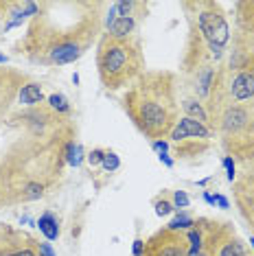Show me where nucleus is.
<instances>
[{
	"label": "nucleus",
	"mask_w": 254,
	"mask_h": 256,
	"mask_svg": "<svg viewBox=\"0 0 254 256\" xmlns=\"http://www.w3.org/2000/svg\"><path fill=\"white\" fill-rule=\"evenodd\" d=\"M125 106L134 123L156 140L171 134L173 125L178 123L173 86L166 74H142L125 96Z\"/></svg>",
	"instance_id": "1"
},
{
	"label": "nucleus",
	"mask_w": 254,
	"mask_h": 256,
	"mask_svg": "<svg viewBox=\"0 0 254 256\" xmlns=\"http://www.w3.org/2000/svg\"><path fill=\"white\" fill-rule=\"evenodd\" d=\"M99 74L110 90L132 84L140 72V50L130 42H118L110 36L103 38L99 46Z\"/></svg>",
	"instance_id": "2"
},
{
	"label": "nucleus",
	"mask_w": 254,
	"mask_h": 256,
	"mask_svg": "<svg viewBox=\"0 0 254 256\" xmlns=\"http://www.w3.org/2000/svg\"><path fill=\"white\" fill-rule=\"evenodd\" d=\"M198 26H200V33L204 38L206 46L212 53L215 60H219L226 48L228 40H230V28H228V22L224 18V14L219 11L217 4L212 2H204L200 4V14H198Z\"/></svg>",
	"instance_id": "3"
},
{
	"label": "nucleus",
	"mask_w": 254,
	"mask_h": 256,
	"mask_svg": "<svg viewBox=\"0 0 254 256\" xmlns=\"http://www.w3.org/2000/svg\"><path fill=\"white\" fill-rule=\"evenodd\" d=\"M169 136H171V140L178 142V147H180V144H186L190 140L208 142L210 136H212V132L206 127V123H200V120L184 116V118H178V123L173 125V130H171Z\"/></svg>",
	"instance_id": "4"
},
{
	"label": "nucleus",
	"mask_w": 254,
	"mask_h": 256,
	"mask_svg": "<svg viewBox=\"0 0 254 256\" xmlns=\"http://www.w3.org/2000/svg\"><path fill=\"white\" fill-rule=\"evenodd\" d=\"M228 94L236 106H241L246 101H254V72L252 70L236 72L228 86Z\"/></svg>",
	"instance_id": "5"
},
{
	"label": "nucleus",
	"mask_w": 254,
	"mask_h": 256,
	"mask_svg": "<svg viewBox=\"0 0 254 256\" xmlns=\"http://www.w3.org/2000/svg\"><path fill=\"white\" fill-rule=\"evenodd\" d=\"M84 55V44L79 42V40H74V42H64V44H55L50 46L48 50H46V60L50 64H72L77 62L79 57Z\"/></svg>",
	"instance_id": "6"
},
{
	"label": "nucleus",
	"mask_w": 254,
	"mask_h": 256,
	"mask_svg": "<svg viewBox=\"0 0 254 256\" xmlns=\"http://www.w3.org/2000/svg\"><path fill=\"white\" fill-rule=\"evenodd\" d=\"M134 28H136L134 16H130V18H116V22L108 28V36L112 40H118V42H127V38L134 33Z\"/></svg>",
	"instance_id": "7"
},
{
	"label": "nucleus",
	"mask_w": 254,
	"mask_h": 256,
	"mask_svg": "<svg viewBox=\"0 0 254 256\" xmlns=\"http://www.w3.org/2000/svg\"><path fill=\"white\" fill-rule=\"evenodd\" d=\"M42 98H44L42 86L36 84V81H28L26 86H22V90H20V94H18V101L22 103V106H28V108L42 103Z\"/></svg>",
	"instance_id": "8"
},
{
	"label": "nucleus",
	"mask_w": 254,
	"mask_h": 256,
	"mask_svg": "<svg viewBox=\"0 0 254 256\" xmlns=\"http://www.w3.org/2000/svg\"><path fill=\"white\" fill-rule=\"evenodd\" d=\"M38 228L46 236V241H55V238L60 236V224H57L53 212H44L38 221Z\"/></svg>",
	"instance_id": "9"
},
{
	"label": "nucleus",
	"mask_w": 254,
	"mask_h": 256,
	"mask_svg": "<svg viewBox=\"0 0 254 256\" xmlns=\"http://www.w3.org/2000/svg\"><path fill=\"white\" fill-rule=\"evenodd\" d=\"M184 241H180V238H176V236H171L166 243H162V246H158V248H154V256H186L184 254V246H182Z\"/></svg>",
	"instance_id": "10"
},
{
	"label": "nucleus",
	"mask_w": 254,
	"mask_h": 256,
	"mask_svg": "<svg viewBox=\"0 0 254 256\" xmlns=\"http://www.w3.org/2000/svg\"><path fill=\"white\" fill-rule=\"evenodd\" d=\"M182 108L186 110L188 118H195V120H200V123H206V120H208L206 110L202 108V103L195 101V98H186V101H182Z\"/></svg>",
	"instance_id": "11"
},
{
	"label": "nucleus",
	"mask_w": 254,
	"mask_h": 256,
	"mask_svg": "<svg viewBox=\"0 0 254 256\" xmlns=\"http://www.w3.org/2000/svg\"><path fill=\"white\" fill-rule=\"evenodd\" d=\"M64 156H66V162L70 166H79V164H82V160H84V147L79 142L70 140V142L66 144V151H64Z\"/></svg>",
	"instance_id": "12"
},
{
	"label": "nucleus",
	"mask_w": 254,
	"mask_h": 256,
	"mask_svg": "<svg viewBox=\"0 0 254 256\" xmlns=\"http://www.w3.org/2000/svg\"><path fill=\"white\" fill-rule=\"evenodd\" d=\"M217 256H248V254H246L244 243L234 238V241H226V243H224Z\"/></svg>",
	"instance_id": "13"
},
{
	"label": "nucleus",
	"mask_w": 254,
	"mask_h": 256,
	"mask_svg": "<svg viewBox=\"0 0 254 256\" xmlns=\"http://www.w3.org/2000/svg\"><path fill=\"white\" fill-rule=\"evenodd\" d=\"M48 108L57 114H68L70 112V103L64 94H50L48 96Z\"/></svg>",
	"instance_id": "14"
},
{
	"label": "nucleus",
	"mask_w": 254,
	"mask_h": 256,
	"mask_svg": "<svg viewBox=\"0 0 254 256\" xmlns=\"http://www.w3.org/2000/svg\"><path fill=\"white\" fill-rule=\"evenodd\" d=\"M195 221L190 219V214L186 210H182L180 214H178L176 219L169 224V232H176V230H184V228H193Z\"/></svg>",
	"instance_id": "15"
},
{
	"label": "nucleus",
	"mask_w": 254,
	"mask_h": 256,
	"mask_svg": "<svg viewBox=\"0 0 254 256\" xmlns=\"http://www.w3.org/2000/svg\"><path fill=\"white\" fill-rule=\"evenodd\" d=\"M101 168L106 173H114L120 168V158L114 151H106V156H103V162H101Z\"/></svg>",
	"instance_id": "16"
},
{
	"label": "nucleus",
	"mask_w": 254,
	"mask_h": 256,
	"mask_svg": "<svg viewBox=\"0 0 254 256\" xmlns=\"http://www.w3.org/2000/svg\"><path fill=\"white\" fill-rule=\"evenodd\" d=\"M188 241H190L188 256H198V252L202 250V234H200V230L190 228V230H188Z\"/></svg>",
	"instance_id": "17"
},
{
	"label": "nucleus",
	"mask_w": 254,
	"mask_h": 256,
	"mask_svg": "<svg viewBox=\"0 0 254 256\" xmlns=\"http://www.w3.org/2000/svg\"><path fill=\"white\" fill-rule=\"evenodd\" d=\"M154 206H156V214H158V217H166V214H171L176 210V206H173L169 200H156Z\"/></svg>",
	"instance_id": "18"
},
{
	"label": "nucleus",
	"mask_w": 254,
	"mask_h": 256,
	"mask_svg": "<svg viewBox=\"0 0 254 256\" xmlns=\"http://www.w3.org/2000/svg\"><path fill=\"white\" fill-rule=\"evenodd\" d=\"M188 204H190V200H188V195L184 193V190H176V193H173V206L176 208L184 210V208H188Z\"/></svg>",
	"instance_id": "19"
},
{
	"label": "nucleus",
	"mask_w": 254,
	"mask_h": 256,
	"mask_svg": "<svg viewBox=\"0 0 254 256\" xmlns=\"http://www.w3.org/2000/svg\"><path fill=\"white\" fill-rule=\"evenodd\" d=\"M103 156H106V151H103V149H92L90 154L86 156V160H88V164H90V166H101Z\"/></svg>",
	"instance_id": "20"
},
{
	"label": "nucleus",
	"mask_w": 254,
	"mask_h": 256,
	"mask_svg": "<svg viewBox=\"0 0 254 256\" xmlns=\"http://www.w3.org/2000/svg\"><path fill=\"white\" fill-rule=\"evenodd\" d=\"M224 166H226L228 182H232V180H234V160H232V156H226V158H224Z\"/></svg>",
	"instance_id": "21"
},
{
	"label": "nucleus",
	"mask_w": 254,
	"mask_h": 256,
	"mask_svg": "<svg viewBox=\"0 0 254 256\" xmlns=\"http://www.w3.org/2000/svg\"><path fill=\"white\" fill-rule=\"evenodd\" d=\"M152 149H154L158 156H162V154H166V151H169V142H166V140H154V142H152Z\"/></svg>",
	"instance_id": "22"
},
{
	"label": "nucleus",
	"mask_w": 254,
	"mask_h": 256,
	"mask_svg": "<svg viewBox=\"0 0 254 256\" xmlns=\"http://www.w3.org/2000/svg\"><path fill=\"white\" fill-rule=\"evenodd\" d=\"M38 252H40V256H57V254L53 252V248H50V243H40V246H38Z\"/></svg>",
	"instance_id": "23"
},
{
	"label": "nucleus",
	"mask_w": 254,
	"mask_h": 256,
	"mask_svg": "<svg viewBox=\"0 0 254 256\" xmlns=\"http://www.w3.org/2000/svg\"><path fill=\"white\" fill-rule=\"evenodd\" d=\"M132 254H134V256H145V243H142L140 238H136V241H134V248H132Z\"/></svg>",
	"instance_id": "24"
},
{
	"label": "nucleus",
	"mask_w": 254,
	"mask_h": 256,
	"mask_svg": "<svg viewBox=\"0 0 254 256\" xmlns=\"http://www.w3.org/2000/svg\"><path fill=\"white\" fill-rule=\"evenodd\" d=\"M7 256H38L33 250H28V248H24V250H18V252H11V254H7Z\"/></svg>",
	"instance_id": "25"
},
{
	"label": "nucleus",
	"mask_w": 254,
	"mask_h": 256,
	"mask_svg": "<svg viewBox=\"0 0 254 256\" xmlns=\"http://www.w3.org/2000/svg\"><path fill=\"white\" fill-rule=\"evenodd\" d=\"M215 204H217L219 208H228V206H230L228 200H226V197H224V195H215Z\"/></svg>",
	"instance_id": "26"
},
{
	"label": "nucleus",
	"mask_w": 254,
	"mask_h": 256,
	"mask_svg": "<svg viewBox=\"0 0 254 256\" xmlns=\"http://www.w3.org/2000/svg\"><path fill=\"white\" fill-rule=\"evenodd\" d=\"M158 158H160V162H164L166 166H173V160L169 158V154H162V156H158Z\"/></svg>",
	"instance_id": "27"
},
{
	"label": "nucleus",
	"mask_w": 254,
	"mask_h": 256,
	"mask_svg": "<svg viewBox=\"0 0 254 256\" xmlns=\"http://www.w3.org/2000/svg\"><path fill=\"white\" fill-rule=\"evenodd\" d=\"M204 202L210 204V206H215V195H210L208 190H206V193H204Z\"/></svg>",
	"instance_id": "28"
},
{
	"label": "nucleus",
	"mask_w": 254,
	"mask_h": 256,
	"mask_svg": "<svg viewBox=\"0 0 254 256\" xmlns=\"http://www.w3.org/2000/svg\"><path fill=\"white\" fill-rule=\"evenodd\" d=\"M9 60H7V55H2V53H0V64H7Z\"/></svg>",
	"instance_id": "29"
},
{
	"label": "nucleus",
	"mask_w": 254,
	"mask_h": 256,
	"mask_svg": "<svg viewBox=\"0 0 254 256\" xmlns=\"http://www.w3.org/2000/svg\"><path fill=\"white\" fill-rule=\"evenodd\" d=\"M250 243H252V248H254V238H250Z\"/></svg>",
	"instance_id": "30"
}]
</instances>
